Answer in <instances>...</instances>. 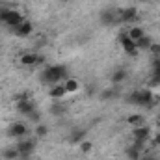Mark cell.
I'll return each mask as SVG.
<instances>
[{
  "label": "cell",
  "instance_id": "5bb4252c",
  "mask_svg": "<svg viewBox=\"0 0 160 160\" xmlns=\"http://www.w3.org/2000/svg\"><path fill=\"white\" fill-rule=\"evenodd\" d=\"M65 95H67V93H65L63 84H54V86L48 88V97L54 99V101H60V99H63Z\"/></svg>",
  "mask_w": 160,
  "mask_h": 160
},
{
  "label": "cell",
  "instance_id": "ba28073f",
  "mask_svg": "<svg viewBox=\"0 0 160 160\" xmlns=\"http://www.w3.org/2000/svg\"><path fill=\"white\" fill-rule=\"evenodd\" d=\"M118 39H119L121 48H123L128 56H136V54L140 52V50H138V47H136V43L128 38V34H127V32H125V34H119V38H118Z\"/></svg>",
  "mask_w": 160,
  "mask_h": 160
},
{
  "label": "cell",
  "instance_id": "ffe728a7",
  "mask_svg": "<svg viewBox=\"0 0 160 160\" xmlns=\"http://www.w3.org/2000/svg\"><path fill=\"white\" fill-rule=\"evenodd\" d=\"M127 125H132V127H138V125H143V116L142 114H132L127 118Z\"/></svg>",
  "mask_w": 160,
  "mask_h": 160
},
{
  "label": "cell",
  "instance_id": "277c9868",
  "mask_svg": "<svg viewBox=\"0 0 160 160\" xmlns=\"http://www.w3.org/2000/svg\"><path fill=\"white\" fill-rule=\"evenodd\" d=\"M24 21V17H22V13L21 11H17V9H11V8H0V22L2 24H6L8 28H15V26H19L21 22Z\"/></svg>",
  "mask_w": 160,
  "mask_h": 160
},
{
  "label": "cell",
  "instance_id": "e0dca14e",
  "mask_svg": "<svg viewBox=\"0 0 160 160\" xmlns=\"http://www.w3.org/2000/svg\"><path fill=\"white\" fill-rule=\"evenodd\" d=\"M153 43H155V41H153V38L145 34V36H143L142 39H138V41H136V47H138V50H149Z\"/></svg>",
  "mask_w": 160,
  "mask_h": 160
},
{
  "label": "cell",
  "instance_id": "4316f807",
  "mask_svg": "<svg viewBox=\"0 0 160 160\" xmlns=\"http://www.w3.org/2000/svg\"><path fill=\"white\" fill-rule=\"evenodd\" d=\"M155 125H157V128H160V114L157 116V119H155Z\"/></svg>",
  "mask_w": 160,
  "mask_h": 160
},
{
  "label": "cell",
  "instance_id": "52a82bcc",
  "mask_svg": "<svg viewBox=\"0 0 160 160\" xmlns=\"http://www.w3.org/2000/svg\"><path fill=\"white\" fill-rule=\"evenodd\" d=\"M45 62V58L38 54V52H24L21 54V65L24 67H34V65H41Z\"/></svg>",
  "mask_w": 160,
  "mask_h": 160
},
{
  "label": "cell",
  "instance_id": "cb8c5ba5",
  "mask_svg": "<svg viewBox=\"0 0 160 160\" xmlns=\"http://www.w3.org/2000/svg\"><path fill=\"white\" fill-rule=\"evenodd\" d=\"M34 134H36V138H45V136L48 134V128H47L45 125L38 123V125H36V130H34Z\"/></svg>",
  "mask_w": 160,
  "mask_h": 160
},
{
  "label": "cell",
  "instance_id": "44dd1931",
  "mask_svg": "<svg viewBox=\"0 0 160 160\" xmlns=\"http://www.w3.org/2000/svg\"><path fill=\"white\" fill-rule=\"evenodd\" d=\"M82 140H86V134H84V130H80V128L73 130V134L69 136V142H73V143H80Z\"/></svg>",
  "mask_w": 160,
  "mask_h": 160
},
{
  "label": "cell",
  "instance_id": "3957f363",
  "mask_svg": "<svg viewBox=\"0 0 160 160\" xmlns=\"http://www.w3.org/2000/svg\"><path fill=\"white\" fill-rule=\"evenodd\" d=\"M38 147V138H21L15 143V149L19 151V160H28Z\"/></svg>",
  "mask_w": 160,
  "mask_h": 160
},
{
  "label": "cell",
  "instance_id": "7c38bea8",
  "mask_svg": "<svg viewBox=\"0 0 160 160\" xmlns=\"http://www.w3.org/2000/svg\"><path fill=\"white\" fill-rule=\"evenodd\" d=\"M101 22L102 24H116L119 22V9H104L101 15Z\"/></svg>",
  "mask_w": 160,
  "mask_h": 160
},
{
  "label": "cell",
  "instance_id": "f1b7e54d",
  "mask_svg": "<svg viewBox=\"0 0 160 160\" xmlns=\"http://www.w3.org/2000/svg\"><path fill=\"white\" fill-rule=\"evenodd\" d=\"M60 2H69V0H60Z\"/></svg>",
  "mask_w": 160,
  "mask_h": 160
},
{
  "label": "cell",
  "instance_id": "603a6c76",
  "mask_svg": "<svg viewBox=\"0 0 160 160\" xmlns=\"http://www.w3.org/2000/svg\"><path fill=\"white\" fill-rule=\"evenodd\" d=\"M78 147H80V153H84V155H88L91 149H93V143L89 142V140H82L78 143Z\"/></svg>",
  "mask_w": 160,
  "mask_h": 160
},
{
  "label": "cell",
  "instance_id": "83f0119b",
  "mask_svg": "<svg viewBox=\"0 0 160 160\" xmlns=\"http://www.w3.org/2000/svg\"><path fill=\"white\" fill-rule=\"evenodd\" d=\"M149 160H160V158H155V157H151V158H149Z\"/></svg>",
  "mask_w": 160,
  "mask_h": 160
},
{
  "label": "cell",
  "instance_id": "ac0fdd59",
  "mask_svg": "<svg viewBox=\"0 0 160 160\" xmlns=\"http://www.w3.org/2000/svg\"><path fill=\"white\" fill-rule=\"evenodd\" d=\"M127 34H128V38H130V39L136 43L138 39H142V38L145 36V30H143L142 26H132V28H130V30H128Z\"/></svg>",
  "mask_w": 160,
  "mask_h": 160
},
{
  "label": "cell",
  "instance_id": "6da1fadb",
  "mask_svg": "<svg viewBox=\"0 0 160 160\" xmlns=\"http://www.w3.org/2000/svg\"><path fill=\"white\" fill-rule=\"evenodd\" d=\"M69 77V69L67 65H47L39 75L41 84H48V86H54V84H62L63 80Z\"/></svg>",
  "mask_w": 160,
  "mask_h": 160
},
{
  "label": "cell",
  "instance_id": "d4e9b609",
  "mask_svg": "<svg viewBox=\"0 0 160 160\" xmlns=\"http://www.w3.org/2000/svg\"><path fill=\"white\" fill-rule=\"evenodd\" d=\"M149 52H151L153 56H160V45H158V43H153V45H151V48H149Z\"/></svg>",
  "mask_w": 160,
  "mask_h": 160
},
{
  "label": "cell",
  "instance_id": "2e32d148",
  "mask_svg": "<svg viewBox=\"0 0 160 160\" xmlns=\"http://www.w3.org/2000/svg\"><path fill=\"white\" fill-rule=\"evenodd\" d=\"M127 80V71L125 69H116L114 73H112V77H110V82L114 84V86H119Z\"/></svg>",
  "mask_w": 160,
  "mask_h": 160
},
{
  "label": "cell",
  "instance_id": "7402d4cb",
  "mask_svg": "<svg viewBox=\"0 0 160 160\" xmlns=\"http://www.w3.org/2000/svg\"><path fill=\"white\" fill-rule=\"evenodd\" d=\"M67 110H65V106L63 104H60V102H56V104H52L50 106V114L52 116H63Z\"/></svg>",
  "mask_w": 160,
  "mask_h": 160
},
{
  "label": "cell",
  "instance_id": "8fae6325",
  "mask_svg": "<svg viewBox=\"0 0 160 160\" xmlns=\"http://www.w3.org/2000/svg\"><path fill=\"white\" fill-rule=\"evenodd\" d=\"M11 32H13L15 36H19V38H28V36L34 32V24H32L30 21H26V19H24V21H22L19 26H15Z\"/></svg>",
  "mask_w": 160,
  "mask_h": 160
},
{
  "label": "cell",
  "instance_id": "9c48e42d",
  "mask_svg": "<svg viewBox=\"0 0 160 160\" xmlns=\"http://www.w3.org/2000/svg\"><path fill=\"white\" fill-rule=\"evenodd\" d=\"M132 138H134V142H143V143H147L149 138H151V128H149L145 123H143V125H138V127L132 128Z\"/></svg>",
  "mask_w": 160,
  "mask_h": 160
},
{
  "label": "cell",
  "instance_id": "30bf717a",
  "mask_svg": "<svg viewBox=\"0 0 160 160\" xmlns=\"http://www.w3.org/2000/svg\"><path fill=\"white\" fill-rule=\"evenodd\" d=\"M138 8L136 6H127L125 9H119V22H134L138 21Z\"/></svg>",
  "mask_w": 160,
  "mask_h": 160
},
{
  "label": "cell",
  "instance_id": "484cf974",
  "mask_svg": "<svg viewBox=\"0 0 160 160\" xmlns=\"http://www.w3.org/2000/svg\"><path fill=\"white\" fill-rule=\"evenodd\" d=\"M153 143H155V145H160V132H157V134H155V138H153Z\"/></svg>",
  "mask_w": 160,
  "mask_h": 160
},
{
  "label": "cell",
  "instance_id": "8992f818",
  "mask_svg": "<svg viewBox=\"0 0 160 160\" xmlns=\"http://www.w3.org/2000/svg\"><path fill=\"white\" fill-rule=\"evenodd\" d=\"M28 134V127L22 123V121H13L9 127H8V136L9 138H15V140H21Z\"/></svg>",
  "mask_w": 160,
  "mask_h": 160
},
{
  "label": "cell",
  "instance_id": "4fadbf2b",
  "mask_svg": "<svg viewBox=\"0 0 160 160\" xmlns=\"http://www.w3.org/2000/svg\"><path fill=\"white\" fill-rule=\"evenodd\" d=\"M62 84H63V88H65V93H67V95H73V93L80 91V82L77 78H73V77H67Z\"/></svg>",
  "mask_w": 160,
  "mask_h": 160
},
{
  "label": "cell",
  "instance_id": "d6986e66",
  "mask_svg": "<svg viewBox=\"0 0 160 160\" xmlns=\"http://www.w3.org/2000/svg\"><path fill=\"white\" fill-rule=\"evenodd\" d=\"M2 158L4 160H19V151L15 149V145L4 149V151H2Z\"/></svg>",
  "mask_w": 160,
  "mask_h": 160
},
{
  "label": "cell",
  "instance_id": "7a4b0ae2",
  "mask_svg": "<svg viewBox=\"0 0 160 160\" xmlns=\"http://www.w3.org/2000/svg\"><path fill=\"white\" fill-rule=\"evenodd\" d=\"M127 102H130L134 106H140V108H153L157 104V99H155V93H153L151 88H143V89H136V91L128 93Z\"/></svg>",
  "mask_w": 160,
  "mask_h": 160
},
{
  "label": "cell",
  "instance_id": "5b68a950",
  "mask_svg": "<svg viewBox=\"0 0 160 160\" xmlns=\"http://www.w3.org/2000/svg\"><path fill=\"white\" fill-rule=\"evenodd\" d=\"M17 112L22 114V116H26V118H30L32 114L38 112V106H36V102H34L26 93H21V95L17 97Z\"/></svg>",
  "mask_w": 160,
  "mask_h": 160
},
{
  "label": "cell",
  "instance_id": "9a60e30c",
  "mask_svg": "<svg viewBox=\"0 0 160 160\" xmlns=\"http://www.w3.org/2000/svg\"><path fill=\"white\" fill-rule=\"evenodd\" d=\"M125 153H127V157H128L130 160H140L143 155H145V151H143V149H140V147H136L134 143H130V145L127 147V151H125Z\"/></svg>",
  "mask_w": 160,
  "mask_h": 160
}]
</instances>
